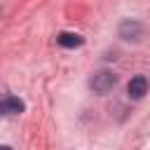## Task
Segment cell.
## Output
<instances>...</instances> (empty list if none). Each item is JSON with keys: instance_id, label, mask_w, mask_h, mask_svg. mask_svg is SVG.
Returning <instances> with one entry per match:
<instances>
[{"instance_id": "cell-5", "label": "cell", "mask_w": 150, "mask_h": 150, "mask_svg": "<svg viewBox=\"0 0 150 150\" xmlns=\"http://www.w3.org/2000/svg\"><path fill=\"white\" fill-rule=\"evenodd\" d=\"M0 150H12V148L9 145H0Z\"/></svg>"}, {"instance_id": "cell-1", "label": "cell", "mask_w": 150, "mask_h": 150, "mask_svg": "<svg viewBox=\"0 0 150 150\" xmlns=\"http://www.w3.org/2000/svg\"><path fill=\"white\" fill-rule=\"evenodd\" d=\"M91 89L96 91V94H108L115 84H117V75H112V73H108V70H101V73H96L94 77H91Z\"/></svg>"}, {"instance_id": "cell-2", "label": "cell", "mask_w": 150, "mask_h": 150, "mask_svg": "<svg viewBox=\"0 0 150 150\" xmlns=\"http://www.w3.org/2000/svg\"><path fill=\"white\" fill-rule=\"evenodd\" d=\"M23 101L21 98H16V96H9V94H2L0 96V117H5V115H19V112H23Z\"/></svg>"}, {"instance_id": "cell-4", "label": "cell", "mask_w": 150, "mask_h": 150, "mask_svg": "<svg viewBox=\"0 0 150 150\" xmlns=\"http://www.w3.org/2000/svg\"><path fill=\"white\" fill-rule=\"evenodd\" d=\"M56 42L66 49H75V47H82L84 45V38L77 35V33H59L56 35Z\"/></svg>"}, {"instance_id": "cell-3", "label": "cell", "mask_w": 150, "mask_h": 150, "mask_svg": "<svg viewBox=\"0 0 150 150\" xmlns=\"http://www.w3.org/2000/svg\"><path fill=\"white\" fill-rule=\"evenodd\" d=\"M127 91H129V98H134V101L143 98L148 94V77L145 75H134L127 84Z\"/></svg>"}]
</instances>
